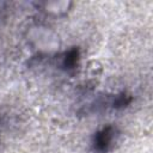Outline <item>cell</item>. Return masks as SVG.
Segmentation results:
<instances>
[{"mask_svg":"<svg viewBox=\"0 0 153 153\" xmlns=\"http://www.w3.org/2000/svg\"><path fill=\"white\" fill-rule=\"evenodd\" d=\"M4 11V8H2V4H0V17H1V12Z\"/></svg>","mask_w":153,"mask_h":153,"instance_id":"2","label":"cell"},{"mask_svg":"<svg viewBox=\"0 0 153 153\" xmlns=\"http://www.w3.org/2000/svg\"><path fill=\"white\" fill-rule=\"evenodd\" d=\"M116 136H117V129L115 127L112 126L104 127L103 129L97 131L93 137V142H92L93 149L98 153L108 152L116 141Z\"/></svg>","mask_w":153,"mask_h":153,"instance_id":"1","label":"cell"}]
</instances>
